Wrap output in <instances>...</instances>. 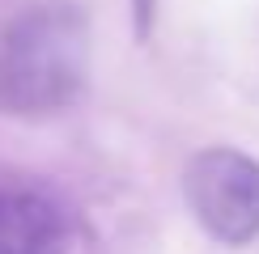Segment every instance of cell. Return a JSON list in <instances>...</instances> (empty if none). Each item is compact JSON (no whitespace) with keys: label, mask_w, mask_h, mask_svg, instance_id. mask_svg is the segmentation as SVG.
Wrapping results in <instances>:
<instances>
[{"label":"cell","mask_w":259,"mask_h":254,"mask_svg":"<svg viewBox=\"0 0 259 254\" xmlns=\"http://www.w3.org/2000/svg\"><path fill=\"white\" fill-rule=\"evenodd\" d=\"M64 216L30 190H0V254H64Z\"/></svg>","instance_id":"cell-3"},{"label":"cell","mask_w":259,"mask_h":254,"mask_svg":"<svg viewBox=\"0 0 259 254\" xmlns=\"http://www.w3.org/2000/svg\"><path fill=\"white\" fill-rule=\"evenodd\" d=\"M183 199L208 237L246 246L259 237V161L238 148H204L183 169Z\"/></svg>","instance_id":"cell-2"},{"label":"cell","mask_w":259,"mask_h":254,"mask_svg":"<svg viewBox=\"0 0 259 254\" xmlns=\"http://www.w3.org/2000/svg\"><path fill=\"white\" fill-rule=\"evenodd\" d=\"M153 13H157V0H132V17H136V34H140V38H149Z\"/></svg>","instance_id":"cell-4"},{"label":"cell","mask_w":259,"mask_h":254,"mask_svg":"<svg viewBox=\"0 0 259 254\" xmlns=\"http://www.w3.org/2000/svg\"><path fill=\"white\" fill-rule=\"evenodd\" d=\"M90 30L68 5L21 13L0 34V110L21 119L60 114L85 85Z\"/></svg>","instance_id":"cell-1"}]
</instances>
